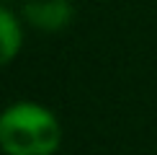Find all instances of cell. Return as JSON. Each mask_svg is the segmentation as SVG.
<instances>
[{"instance_id":"obj_2","label":"cell","mask_w":157,"mask_h":155,"mask_svg":"<svg viewBox=\"0 0 157 155\" xmlns=\"http://www.w3.org/2000/svg\"><path fill=\"white\" fill-rule=\"evenodd\" d=\"M72 3L70 0H26L23 3V16L34 29L41 31H62L72 21Z\"/></svg>"},{"instance_id":"obj_3","label":"cell","mask_w":157,"mask_h":155,"mask_svg":"<svg viewBox=\"0 0 157 155\" xmlns=\"http://www.w3.org/2000/svg\"><path fill=\"white\" fill-rule=\"evenodd\" d=\"M21 44H23V31L18 18L5 5H0V67L16 60V54L21 52Z\"/></svg>"},{"instance_id":"obj_1","label":"cell","mask_w":157,"mask_h":155,"mask_svg":"<svg viewBox=\"0 0 157 155\" xmlns=\"http://www.w3.org/2000/svg\"><path fill=\"white\" fill-rule=\"evenodd\" d=\"M62 142L57 116L34 101H18L0 114V147L8 155H54Z\"/></svg>"}]
</instances>
